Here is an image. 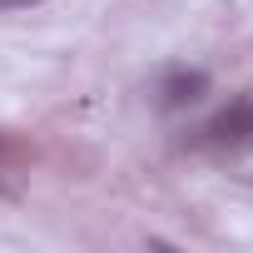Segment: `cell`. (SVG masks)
Returning a JSON list of instances; mask_svg holds the SVG:
<instances>
[{"instance_id": "cell-1", "label": "cell", "mask_w": 253, "mask_h": 253, "mask_svg": "<svg viewBox=\"0 0 253 253\" xmlns=\"http://www.w3.org/2000/svg\"><path fill=\"white\" fill-rule=\"evenodd\" d=\"M189 144L194 149H213V154H243V149H253V94H233L223 109H213L189 134Z\"/></svg>"}, {"instance_id": "cell-2", "label": "cell", "mask_w": 253, "mask_h": 253, "mask_svg": "<svg viewBox=\"0 0 253 253\" xmlns=\"http://www.w3.org/2000/svg\"><path fill=\"white\" fill-rule=\"evenodd\" d=\"M209 84H213L209 70H199V65H169V70L154 80V109H159V114H184V109L204 104Z\"/></svg>"}, {"instance_id": "cell-3", "label": "cell", "mask_w": 253, "mask_h": 253, "mask_svg": "<svg viewBox=\"0 0 253 253\" xmlns=\"http://www.w3.org/2000/svg\"><path fill=\"white\" fill-rule=\"evenodd\" d=\"M30 5H45V0H0V10H30Z\"/></svg>"}]
</instances>
